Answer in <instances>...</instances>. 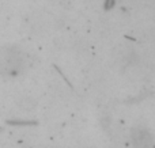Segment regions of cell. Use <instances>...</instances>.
<instances>
[{
    "label": "cell",
    "mask_w": 155,
    "mask_h": 148,
    "mask_svg": "<svg viewBox=\"0 0 155 148\" xmlns=\"http://www.w3.org/2000/svg\"><path fill=\"white\" fill-rule=\"evenodd\" d=\"M23 67V56L12 48H0V73L18 72Z\"/></svg>",
    "instance_id": "obj_1"
},
{
    "label": "cell",
    "mask_w": 155,
    "mask_h": 148,
    "mask_svg": "<svg viewBox=\"0 0 155 148\" xmlns=\"http://www.w3.org/2000/svg\"><path fill=\"white\" fill-rule=\"evenodd\" d=\"M132 143L136 148H154V139L144 128H136L132 130Z\"/></svg>",
    "instance_id": "obj_2"
}]
</instances>
